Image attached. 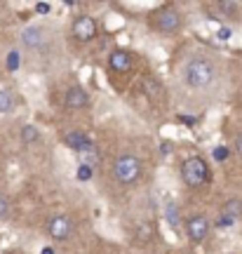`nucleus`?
I'll list each match as a JSON object with an SVG mask.
<instances>
[{"instance_id":"1","label":"nucleus","mask_w":242,"mask_h":254,"mask_svg":"<svg viewBox=\"0 0 242 254\" xmlns=\"http://www.w3.org/2000/svg\"><path fill=\"white\" fill-rule=\"evenodd\" d=\"M216 75H219L216 64L209 57H202V55L190 57L188 62L183 64V68H181V80L186 85V90H193V92L209 90L216 82Z\"/></svg>"},{"instance_id":"2","label":"nucleus","mask_w":242,"mask_h":254,"mask_svg":"<svg viewBox=\"0 0 242 254\" xmlns=\"http://www.w3.org/2000/svg\"><path fill=\"white\" fill-rule=\"evenodd\" d=\"M181 182L186 184L188 189H202L212 182V170L202 155H188L181 163Z\"/></svg>"},{"instance_id":"3","label":"nucleus","mask_w":242,"mask_h":254,"mask_svg":"<svg viewBox=\"0 0 242 254\" xmlns=\"http://www.w3.org/2000/svg\"><path fill=\"white\" fill-rule=\"evenodd\" d=\"M148 24H151L153 31H158L162 36H174V33H179L181 26H183V17H181V12L174 5H162V7L153 9L151 14H148Z\"/></svg>"},{"instance_id":"4","label":"nucleus","mask_w":242,"mask_h":254,"mask_svg":"<svg viewBox=\"0 0 242 254\" xmlns=\"http://www.w3.org/2000/svg\"><path fill=\"white\" fill-rule=\"evenodd\" d=\"M144 174V163L139 155L132 153H122L120 158H116L113 163V179L122 186H134Z\"/></svg>"},{"instance_id":"5","label":"nucleus","mask_w":242,"mask_h":254,"mask_svg":"<svg viewBox=\"0 0 242 254\" xmlns=\"http://www.w3.org/2000/svg\"><path fill=\"white\" fill-rule=\"evenodd\" d=\"M71 36L78 43H92L99 36V24L92 14H78L71 21Z\"/></svg>"},{"instance_id":"6","label":"nucleus","mask_w":242,"mask_h":254,"mask_svg":"<svg viewBox=\"0 0 242 254\" xmlns=\"http://www.w3.org/2000/svg\"><path fill=\"white\" fill-rule=\"evenodd\" d=\"M183 226H186V238L193 245H200L207 238V233H209V219L205 214H193V217L183 221Z\"/></svg>"},{"instance_id":"7","label":"nucleus","mask_w":242,"mask_h":254,"mask_svg":"<svg viewBox=\"0 0 242 254\" xmlns=\"http://www.w3.org/2000/svg\"><path fill=\"white\" fill-rule=\"evenodd\" d=\"M47 233H50L52 240L63 243V240H68L73 236V221L66 214H57V217H52L47 221Z\"/></svg>"},{"instance_id":"8","label":"nucleus","mask_w":242,"mask_h":254,"mask_svg":"<svg viewBox=\"0 0 242 254\" xmlns=\"http://www.w3.org/2000/svg\"><path fill=\"white\" fill-rule=\"evenodd\" d=\"M134 64V55L125 50V47H116L111 55H108V68L113 73H127Z\"/></svg>"},{"instance_id":"9","label":"nucleus","mask_w":242,"mask_h":254,"mask_svg":"<svg viewBox=\"0 0 242 254\" xmlns=\"http://www.w3.org/2000/svg\"><path fill=\"white\" fill-rule=\"evenodd\" d=\"M21 43L28 50H43L47 45V28L43 26H26L21 31Z\"/></svg>"},{"instance_id":"10","label":"nucleus","mask_w":242,"mask_h":254,"mask_svg":"<svg viewBox=\"0 0 242 254\" xmlns=\"http://www.w3.org/2000/svg\"><path fill=\"white\" fill-rule=\"evenodd\" d=\"M63 104H66V109L68 111H82V109L90 106V97H87V92H85L82 85H71V87L66 90V99H63Z\"/></svg>"},{"instance_id":"11","label":"nucleus","mask_w":242,"mask_h":254,"mask_svg":"<svg viewBox=\"0 0 242 254\" xmlns=\"http://www.w3.org/2000/svg\"><path fill=\"white\" fill-rule=\"evenodd\" d=\"M78 160H80L85 167H97L99 165V160H101V153H99V146L94 144V141H90V144L82 148L80 153H78Z\"/></svg>"},{"instance_id":"12","label":"nucleus","mask_w":242,"mask_h":254,"mask_svg":"<svg viewBox=\"0 0 242 254\" xmlns=\"http://www.w3.org/2000/svg\"><path fill=\"white\" fill-rule=\"evenodd\" d=\"M63 141H66V146L71 148V151H75V153H80L85 146L90 144L92 139L85 132H80V129H73V132H68V134L63 136Z\"/></svg>"},{"instance_id":"13","label":"nucleus","mask_w":242,"mask_h":254,"mask_svg":"<svg viewBox=\"0 0 242 254\" xmlns=\"http://www.w3.org/2000/svg\"><path fill=\"white\" fill-rule=\"evenodd\" d=\"M17 106V101H14V94L9 87H0V116H9L12 111Z\"/></svg>"},{"instance_id":"14","label":"nucleus","mask_w":242,"mask_h":254,"mask_svg":"<svg viewBox=\"0 0 242 254\" xmlns=\"http://www.w3.org/2000/svg\"><path fill=\"white\" fill-rule=\"evenodd\" d=\"M19 139L24 144H36V141H40V129L36 125H24L21 132H19Z\"/></svg>"},{"instance_id":"15","label":"nucleus","mask_w":242,"mask_h":254,"mask_svg":"<svg viewBox=\"0 0 242 254\" xmlns=\"http://www.w3.org/2000/svg\"><path fill=\"white\" fill-rule=\"evenodd\" d=\"M165 217H167V221H170L172 228H179L181 226V214H179V205H177V202H170V205H167V209H165Z\"/></svg>"},{"instance_id":"16","label":"nucleus","mask_w":242,"mask_h":254,"mask_svg":"<svg viewBox=\"0 0 242 254\" xmlns=\"http://www.w3.org/2000/svg\"><path fill=\"white\" fill-rule=\"evenodd\" d=\"M240 212H242V202H240V200H228L221 214H224V217H228V219H233V221H235V219L240 217Z\"/></svg>"},{"instance_id":"17","label":"nucleus","mask_w":242,"mask_h":254,"mask_svg":"<svg viewBox=\"0 0 242 254\" xmlns=\"http://www.w3.org/2000/svg\"><path fill=\"white\" fill-rule=\"evenodd\" d=\"M9 214V200L5 195H0V219H5Z\"/></svg>"},{"instance_id":"18","label":"nucleus","mask_w":242,"mask_h":254,"mask_svg":"<svg viewBox=\"0 0 242 254\" xmlns=\"http://www.w3.org/2000/svg\"><path fill=\"white\" fill-rule=\"evenodd\" d=\"M216 7L221 9L224 14H231V12H235V9H238V5H235V2H219Z\"/></svg>"},{"instance_id":"19","label":"nucleus","mask_w":242,"mask_h":254,"mask_svg":"<svg viewBox=\"0 0 242 254\" xmlns=\"http://www.w3.org/2000/svg\"><path fill=\"white\" fill-rule=\"evenodd\" d=\"M226 155H228V151H226L224 146H219V148L214 151V158H216V160H226Z\"/></svg>"},{"instance_id":"20","label":"nucleus","mask_w":242,"mask_h":254,"mask_svg":"<svg viewBox=\"0 0 242 254\" xmlns=\"http://www.w3.org/2000/svg\"><path fill=\"white\" fill-rule=\"evenodd\" d=\"M216 36H219V40H228V38H231V28H221Z\"/></svg>"},{"instance_id":"21","label":"nucleus","mask_w":242,"mask_h":254,"mask_svg":"<svg viewBox=\"0 0 242 254\" xmlns=\"http://www.w3.org/2000/svg\"><path fill=\"white\" fill-rule=\"evenodd\" d=\"M78 177H80V179H87V177H90V167H85V165H82L80 172H78Z\"/></svg>"},{"instance_id":"22","label":"nucleus","mask_w":242,"mask_h":254,"mask_svg":"<svg viewBox=\"0 0 242 254\" xmlns=\"http://www.w3.org/2000/svg\"><path fill=\"white\" fill-rule=\"evenodd\" d=\"M235 151H238V153L242 155V132L238 134V139H235Z\"/></svg>"},{"instance_id":"23","label":"nucleus","mask_w":242,"mask_h":254,"mask_svg":"<svg viewBox=\"0 0 242 254\" xmlns=\"http://www.w3.org/2000/svg\"><path fill=\"white\" fill-rule=\"evenodd\" d=\"M38 12H47V9H50V5H38Z\"/></svg>"},{"instance_id":"24","label":"nucleus","mask_w":242,"mask_h":254,"mask_svg":"<svg viewBox=\"0 0 242 254\" xmlns=\"http://www.w3.org/2000/svg\"><path fill=\"white\" fill-rule=\"evenodd\" d=\"M2 254H19V252H12V250H7V252H2Z\"/></svg>"}]
</instances>
